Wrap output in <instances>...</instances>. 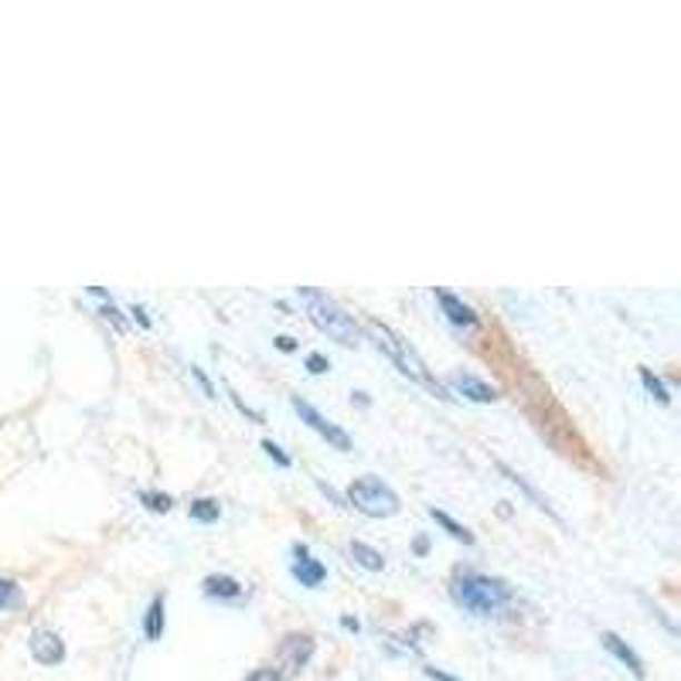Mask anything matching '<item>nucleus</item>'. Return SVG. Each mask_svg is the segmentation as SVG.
<instances>
[{
	"label": "nucleus",
	"instance_id": "3",
	"mask_svg": "<svg viewBox=\"0 0 681 681\" xmlns=\"http://www.w3.org/2000/svg\"><path fill=\"white\" fill-rule=\"evenodd\" d=\"M368 334L375 337V345L395 362V365H399V372L403 375H409V378H416V382H423V385H430L436 395H440V399H446V395H443V388L430 378V372H426V365L420 362V355L409 348V340H403L399 334H395L392 327H385V324H378V320H372L368 324Z\"/></svg>",
	"mask_w": 681,
	"mask_h": 681
},
{
	"label": "nucleus",
	"instance_id": "4",
	"mask_svg": "<svg viewBox=\"0 0 681 681\" xmlns=\"http://www.w3.org/2000/svg\"><path fill=\"white\" fill-rule=\"evenodd\" d=\"M348 501L368 519H392L395 511H399V497H395V491L382 484L378 477H358L348 487Z\"/></svg>",
	"mask_w": 681,
	"mask_h": 681
},
{
	"label": "nucleus",
	"instance_id": "6",
	"mask_svg": "<svg viewBox=\"0 0 681 681\" xmlns=\"http://www.w3.org/2000/svg\"><path fill=\"white\" fill-rule=\"evenodd\" d=\"M31 654H34V661H41V664H59V661L66 658V644H62L59 634L34 631V638H31Z\"/></svg>",
	"mask_w": 681,
	"mask_h": 681
},
{
	"label": "nucleus",
	"instance_id": "19",
	"mask_svg": "<svg viewBox=\"0 0 681 681\" xmlns=\"http://www.w3.org/2000/svg\"><path fill=\"white\" fill-rule=\"evenodd\" d=\"M140 501H144L150 511H170V497H167V494H154V491H147V494H140Z\"/></svg>",
	"mask_w": 681,
	"mask_h": 681
},
{
	"label": "nucleus",
	"instance_id": "5",
	"mask_svg": "<svg viewBox=\"0 0 681 681\" xmlns=\"http://www.w3.org/2000/svg\"><path fill=\"white\" fill-rule=\"evenodd\" d=\"M290 403H294L297 416H300V420H304V423H307L310 430H317V433H320V436H324V440H327V443H330L334 450H352V440H348V433L340 430V426H334L330 420H324V416H320V413H317V409H314V406H310L307 399H300V395H294Z\"/></svg>",
	"mask_w": 681,
	"mask_h": 681
},
{
	"label": "nucleus",
	"instance_id": "21",
	"mask_svg": "<svg viewBox=\"0 0 681 681\" xmlns=\"http://www.w3.org/2000/svg\"><path fill=\"white\" fill-rule=\"evenodd\" d=\"M263 450L269 453V457H273V461H276L279 467H290V457H287V453H283V450H279V446H276L273 440H266V443H263Z\"/></svg>",
	"mask_w": 681,
	"mask_h": 681
},
{
	"label": "nucleus",
	"instance_id": "10",
	"mask_svg": "<svg viewBox=\"0 0 681 681\" xmlns=\"http://www.w3.org/2000/svg\"><path fill=\"white\" fill-rule=\"evenodd\" d=\"M603 648H606V651H610V654H613L616 661H623V664H628V668H631V671H634L638 678H644V664H641V658H638V654H634V651H631L628 644H623V641H620L616 634H610V631H606V634H603Z\"/></svg>",
	"mask_w": 681,
	"mask_h": 681
},
{
	"label": "nucleus",
	"instance_id": "23",
	"mask_svg": "<svg viewBox=\"0 0 681 681\" xmlns=\"http://www.w3.org/2000/svg\"><path fill=\"white\" fill-rule=\"evenodd\" d=\"M246 681H283V678H279V671H273V668H259V671H253Z\"/></svg>",
	"mask_w": 681,
	"mask_h": 681
},
{
	"label": "nucleus",
	"instance_id": "17",
	"mask_svg": "<svg viewBox=\"0 0 681 681\" xmlns=\"http://www.w3.org/2000/svg\"><path fill=\"white\" fill-rule=\"evenodd\" d=\"M191 519H198V522H218V504H215V501H195V504H191Z\"/></svg>",
	"mask_w": 681,
	"mask_h": 681
},
{
	"label": "nucleus",
	"instance_id": "7",
	"mask_svg": "<svg viewBox=\"0 0 681 681\" xmlns=\"http://www.w3.org/2000/svg\"><path fill=\"white\" fill-rule=\"evenodd\" d=\"M450 385L457 388L461 395H467L471 403H497V388L481 382V378H474V375H453Z\"/></svg>",
	"mask_w": 681,
	"mask_h": 681
},
{
	"label": "nucleus",
	"instance_id": "18",
	"mask_svg": "<svg viewBox=\"0 0 681 681\" xmlns=\"http://www.w3.org/2000/svg\"><path fill=\"white\" fill-rule=\"evenodd\" d=\"M501 471L507 474V481H515L519 487H525V494H529V497H535V504H539V507H545V511H549V501H545V497H539V491H535V487H532V484H529L525 477H519L515 471H507L504 464H501Z\"/></svg>",
	"mask_w": 681,
	"mask_h": 681
},
{
	"label": "nucleus",
	"instance_id": "14",
	"mask_svg": "<svg viewBox=\"0 0 681 681\" xmlns=\"http://www.w3.org/2000/svg\"><path fill=\"white\" fill-rule=\"evenodd\" d=\"M310 651H314L310 638H287V644H283V654L294 658V668H300L310 658Z\"/></svg>",
	"mask_w": 681,
	"mask_h": 681
},
{
	"label": "nucleus",
	"instance_id": "11",
	"mask_svg": "<svg viewBox=\"0 0 681 681\" xmlns=\"http://www.w3.org/2000/svg\"><path fill=\"white\" fill-rule=\"evenodd\" d=\"M352 559L362 565V570H368V573H382V565H385L382 552L365 545V542H352Z\"/></svg>",
	"mask_w": 681,
	"mask_h": 681
},
{
	"label": "nucleus",
	"instance_id": "24",
	"mask_svg": "<svg viewBox=\"0 0 681 681\" xmlns=\"http://www.w3.org/2000/svg\"><path fill=\"white\" fill-rule=\"evenodd\" d=\"M426 674L436 678V681H457V678H450V674H443V671H436V668H426Z\"/></svg>",
	"mask_w": 681,
	"mask_h": 681
},
{
	"label": "nucleus",
	"instance_id": "15",
	"mask_svg": "<svg viewBox=\"0 0 681 681\" xmlns=\"http://www.w3.org/2000/svg\"><path fill=\"white\" fill-rule=\"evenodd\" d=\"M430 515H433V519H436V522H440V525H443V529H446V532H450L453 539H457V542H464V545H471V542H474V535H471V532H467L464 525H457V522H453V519L446 515V511H436V507H433Z\"/></svg>",
	"mask_w": 681,
	"mask_h": 681
},
{
	"label": "nucleus",
	"instance_id": "2",
	"mask_svg": "<svg viewBox=\"0 0 681 681\" xmlns=\"http://www.w3.org/2000/svg\"><path fill=\"white\" fill-rule=\"evenodd\" d=\"M300 300L307 304V317L314 320L317 330H324L327 337L340 340V345H358V324H355V317L345 307L334 304L320 290H310V287L300 290Z\"/></svg>",
	"mask_w": 681,
	"mask_h": 681
},
{
	"label": "nucleus",
	"instance_id": "20",
	"mask_svg": "<svg viewBox=\"0 0 681 681\" xmlns=\"http://www.w3.org/2000/svg\"><path fill=\"white\" fill-rule=\"evenodd\" d=\"M18 603V586L11 580H0V606H11Z\"/></svg>",
	"mask_w": 681,
	"mask_h": 681
},
{
	"label": "nucleus",
	"instance_id": "12",
	"mask_svg": "<svg viewBox=\"0 0 681 681\" xmlns=\"http://www.w3.org/2000/svg\"><path fill=\"white\" fill-rule=\"evenodd\" d=\"M144 634H147V641H157L164 634V596H154L147 620H144Z\"/></svg>",
	"mask_w": 681,
	"mask_h": 681
},
{
	"label": "nucleus",
	"instance_id": "22",
	"mask_svg": "<svg viewBox=\"0 0 681 681\" xmlns=\"http://www.w3.org/2000/svg\"><path fill=\"white\" fill-rule=\"evenodd\" d=\"M307 368H310L314 375H324V372H330V362H327L324 355H310V358H307Z\"/></svg>",
	"mask_w": 681,
	"mask_h": 681
},
{
	"label": "nucleus",
	"instance_id": "25",
	"mask_svg": "<svg viewBox=\"0 0 681 681\" xmlns=\"http://www.w3.org/2000/svg\"><path fill=\"white\" fill-rule=\"evenodd\" d=\"M276 345H279V352H294V337H279Z\"/></svg>",
	"mask_w": 681,
	"mask_h": 681
},
{
	"label": "nucleus",
	"instance_id": "16",
	"mask_svg": "<svg viewBox=\"0 0 681 681\" xmlns=\"http://www.w3.org/2000/svg\"><path fill=\"white\" fill-rule=\"evenodd\" d=\"M641 382H644V388L654 395V399H658L661 406H668V403H671V395H668L664 382H661L658 375H651V368H641Z\"/></svg>",
	"mask_w": 681,
	"mask_h": 681
},
{
	"label": "nucleus",
	"instance_id": "13",
	"mask_svg": "<svg viewBox=\"0 0 681 681\" xmlns=\"http://www.w3.org/2000/svg\"><path fill=\"white\" fill-rule=\"evenodd\" d=\"M205 593H208V596H225V600H233V596L243 593V586H239L233 576H208V580H205Z\"/></svg>",
	"mask_w": 681,
	"mask_h": 681
},
{
	"label": "nucleus",
	"instance_id": "9",
	"mask_svg": "<svg viewBox=\"0 0 681 681\" xmlns=\"http://www.w3.org/2000/svg\"><path fill=\"white\" fill-rule=\"evenodd\" d=\"M436 300L443 304V314H446L453 324H461V327H477V314H474L464 300H457V297L446 294V290H436Z\"/></svg>",
	"mask_w": 681,
	"mask_h": 681
},
{
	"label": "nucleus",
	"instance_id": "8",
	"mask_svg": "<svg viewBox=\"0 0 681 681\" xmlns=\"http://www.w3.org/2000/svg\"><path fill=\"white\" fill-rule=\"evenodd\" d=\"M294 576L300 580V586H310V590H317V586H320V583L327 580V570H324V565H320L317 559H310V555H307V549H297Z\"/></svg>",
	"mask_w": 681,
	"mask_h": 681
},
{
	"label": "nucleus",
	"instance_id": "1",
	"mask_svg": "<svg viewBox=\"0 0 681 681\" xmlns=\"http://www.w3.org/2000/svg\"><path fill=\"white\" fill-rule=\"evenodd\" d=\"M450 593L464 610H471L477 616L501 613V606L511 600V590L501 580H491V576H481V573H461L457 580H453Z\"/></svg>",
	"mask_w": 681,
	"mask_h": 681
}]
</instances>
